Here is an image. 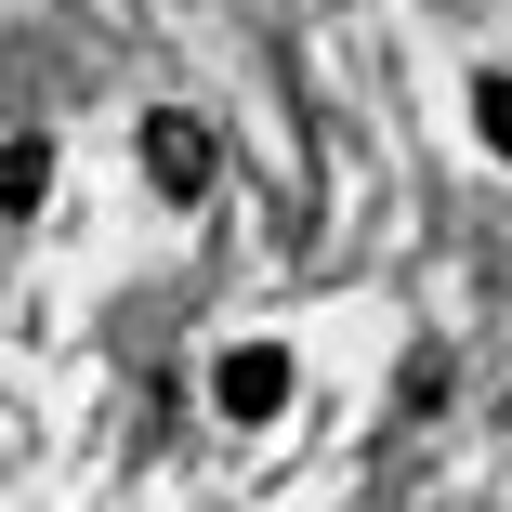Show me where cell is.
<instances>
[{"label": "cell", "mask_w": 512, "mask_h": 512, "mask_svg": "<svg viewBox=\"0 0 512 512\" xmlns=\"http://www.w3.org/2000/svg\"><path fill=\"white\" fill-rule=\"evenodd\" d=\"M145 184H158V197H211V119L158 106V119H145Z\"/></svg>", "instance_id": "cell-1"}, {"label": "cell", "mask_w": 512, "mask_h": 512, "mask_svg": "<svg viewBox=\"0 0 512 512\" xmlns=\"http://www.w3.org/2000/svg\"><path fill=\"white\" fill-rule=\"evenodd\" d=\"M473 119H486V145L512 158V79H473Z\"/></svg>", "instance_id": "cell-4"}, {"label": "cell", "mask_w": 512, "mask_h": 512, "mask_svg": "<svg viewBox=\"0 0 512 512\" xmlns=\"http://www.w3.org/2000/svg\"><path fill=\"white\" fill-rule=\"evenodd\" d=\"M27 197H40V145L14 132V145H0V211H27Z\"/></svg>", "instance_id": "cell-3"}, {"label": "cell", "mask_w": 512, "mask_h": 512, "mask_svg": "<svg viewBox=\"0 0 512 512\" xmlns=\"http://www.w3.org/2000/svg\"><path fill=\"white\" fill-rule=\"evenodd\" d=\"M211 407H224L237 434H250V421H276V407H289V355H276V342H237V355L211 368Z\"/></svg>", "instance_id": "cell-2"}]
</instances>
